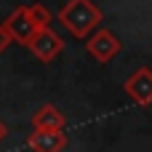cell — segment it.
<instances>
[{"label":"cell","mask_w":152,"mask_h":152,"mask_svg":"<svg viewBox=\"0 0 152 152\" xmlns=\"http://www.w3.org/2000/svg\"><path fill=\"white\" fill-rule=\"evenodd\" d=\"M11 43H13V37H11V32L5 29V24H0V53H5Z\"/></svg>","instance_id":"obj_9"},{"label":"cell","mask_w":152,"mask_h":152,"mask_svg":"<svg viewBox=\"0 0 152 152\" xmlns=\"http://www.w3.org/2000/svg\"><path fill=\"white\" fill-rule=\"evenodd\" d=\"M123 91L139 104V107H150L152 104V69L150 67H139L126 83Z\"/></svg>","instance_id":"obj_5"},{"label":"cell","mask_w":152,"mask_h":152,"mask_svg":"<svg viewBox=\"0 0 152 152\" xmlns=\"http://www.w3.org/2000/svg\"><path fill=\"white\" fill-rule=\"evenodd\" d=\"M120 40H118V35L112 32V29H107V27H96L88 37H86V51L99 61V64H107V61H112L118 53H120Z\"/></svg>","instance_id":"obj_2"},{"label":"cell","mask_w":152,"mask_h":152,"mask_svg":"<svg viewBox=\"0 0 152 152\" xmlns=\"http://www.w3.org/2000/svg\"><path fill=\"white\" fill-rule=\"evenodd\" d=\"M27 147L32 152H61L67 147L64 131H35L27 136Z\"/></svg>","instance_id":"obj_6"},{"label":"cell","mask_w":152,"mask_h":152,"mask_svg":"<svg viewBox=\"0 0 152 152\" xmlns=\"http://www.w3.org/2000/svg\"><path fill=\"white\" fill-rule=\"evenodd\" d=\"M3 24H5V29L11 32L13 43H21V45H27V43L35 37V32H37V24L32 21V16H29L27 5H19V8H13Z\"/></svg>","instance_id":"obj_4"},{"label":"cell","mask_w":152,"mask_h":152,"mask_svg":"<svg viewBox=\"0 0 152 152\" xmlns=\"http://www.w3.org/2000/svg\"><path fill=\"white\" fill-rule=\"evenodd\" d=\"M64 126H67V118L53 104H43L32 115V128L35 131H64Z\"/></svg>","instance_id":"obj_7"},{"label":"cell","mask_w":152,"mask_h":152,"mask_svg":"<svg viewBox=\"0 0 152 152\" xmlns=\"http://www.w3.org/2000/svg\"><path fill=\"white\" fill-rule=\"evenodd\" d=\"M5 134H8V131H5V126H3V123H0V142H3V139H5Z\"/></svg>","instance_id":"obj_10"},{"label":"cell","mask_w":152,"mask_h":152,"mask_svg":"<svg viewBox=\"0 0 152 152\" xmlns=\"http://www.w3.org/2000/svg\"><path fill=\"white\" fill-rule=\"evenodd\" d=\"M27 48L32 51L35 59H40L43 64H48V61H53V59L64 51V40H61L51 27H43V29L35 32V37L27 43Z\"/></svg>","instance_id":"obj_3"},{"label":"cell","mask_w":152,"mask_h":152,"mask_svg":"<svg viewBox=\"0 0 152 152\" xmlns=\"http://www.w3.org/2000/svg\"><path fill=\"white\" fill-rule=\"evenodd\" d=\"M59 21L77 37L86 40L99 24H102V11L91 0H67V5L59 11Z\"/></svg>","instance_id":"obj_1"},{"label":"cell","mask_w":152,"mask_h":152,"mask_svg":"<svg viewBox=\"0 0 152 152\" xmlns=\"http://www.w3.org/2000/svg\"><path fill=\"white\" fill-rule=\"evenodd\" d=\"M27 11H29L32 21L37 24V29H43V27H51L53 16H51V11H48V8H45L43 3H32V5H27Z\"/></svg>","instance_id":"obj_8"}]
</instances>
